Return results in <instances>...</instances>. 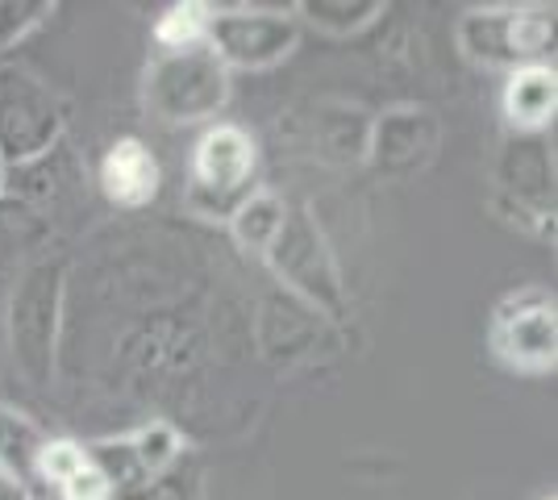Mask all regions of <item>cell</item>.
<instances>
[{
  "instance_id": "obj_26",
  "label": "cell",
  "mask_w": 558,
  "mask_h": 500,
  "mask_svg": "<svg viewBox=\"0 0 558 500\" xmlns=\"http://www.w3.org/2000/svg\"><path fill=\"white\" fill-rule=\"evenodd\" d=\"M546 500H555V497H546Z\"/></svg>"
},
{
  "instance_id": "obj_13",
  "label": "cell",
  "mask_w": 558,
  "mask_h": 500,
  "mask_svg": "<svg viewBox=\"0 0 558 500\" xmlns=\"http://www.w3.org/2000/svg\"><path fill=\"white\" fill-rule=\"evenodd\" d=\"M50 242V221L29 205L0 192V284H13L29 263L43 259Z\"/></svg>"
},
{
  "instance_id": "obj_25",
  "label": "cell",
  "mask_w": 558,
  "mask_h": 500,
  "mask_svg": "<svg viewBox=\"0 0 558 500\" xmlns=\"http://www.w3.org/2000/svg\"><path fill=\"white\" fill-rule=\"evenodd\" d=\"M0 192H4V163H0Z\"/></svg>"
},
{
  "instance_id": "obj_5",
  "label": "cell",
  "mask_w": 558,
  "mask_h": 500,
  "mask_svg": "<svg viewBox=\"0 0 558 500\" xmlns=\"http://www.w3.org/2000/svg\"><path fill=\"white\" fill-rule=\"evenodd\" d=\"M488 346L509 371L550 376L558 363L555 292H546V288H517V292H509L492 313Z\"/></svg>"
},
{
  "instance_id": "obj_3",
  "label": "cell",
  "mask_w": 558,
  "mask_h": 500,
  "mask_svg": "<svg viewBox=\"0 0 558 500\" xmlns=\"http://www.w3.org/2000/svg\"><path fill=\"white\" fill-rule=\"evenodd\" d=\"M63 313V259L43 255L13 280L9 301V346L13 363L29 383H50L54 376V342Z\"/></svg>"
},
{
  "instance_id": "obj_15",
  "label": "cell",
  "mask_w": 558,
  "mask_h": 500,
  "mask_svg": "<svg viewBox=\"0 0 558 500\" xmlns=\"http://www.w3.org/2000/svg\"><path fill=\"white\" fill-rule=\"evenodd\" d=\"M230 225L233 242L242 246V251H251V255H267L276 239L283 234V225H288V205L279 200L276 192L258 188L238 214L226 221Z\"/></svg>"
},
{
  "instance_id": "obj_7",
  "label": "cell",
  "mask_w": 558,
  "mask_h": 500,
  "mask_svg": "<svg viewBox=\"0 0 558 500\" xmlns=\"http://www.w3.org/2000/svg\"><path fill=\"white\" fill-rule=\"evenodd\" d=\"M63 143V109L38 75L0 68V163L22 167Z\"/></svg>"
},
{
  "instance_id": "obj_10",
  "label": "cell",
  "mask_w": 558,
  "mask_h": 500,
  "mask_svg": "<svg viewBox=\"0 0 558 500\" xmlns=\"http://www.w3.org/2000/svg\"><path fill=\"white\" fill-rule=\"evenodd\" d=\"M500 188L530 205L534 217H555V163L542 146V134H509L500 150Z\"/></svg>"
},
{
  "instance_id": "obj_2",
  "label": "cell",
  "mask_w": 558,
  "mask_h": 500,
  "mask_svg": "<svg viewBox=\"0 0 558 500\" xmlns=\"http://www.w3.org/2000/svg\"><path fill=\"white\" fill-rule=\"evenodd\" d=\"M258 143L233 121H213L192 146L187 209L205 221H230L258 192Z\"/></svg>"
},
{
  "instance_id": "obj_6",
  "label": "cell",
  "mask_w": 558,
  "mask_h": 500,
  "mask_svg": "<svg viewBox=\"0 0 558 500\" xmlns=\"http://www.w3.org/2000/svg\"><path fill=\"white\" fill-rule=\"evenodd\" d=\"M296 38H301V25L288 9H255V4L213 9L209 4L205 42L230 72L276 68L279 59L296 50Z\"/></svg>"
},
{
  "instance_id": "obj_8",
  "label": "cell",
  "mask_w": 558,
  "mask_h": 500,
  "mask_svg": "<svg viewBox=\"0 0 558 500\" xmlns=\"http://www.w3.org/2000/svg\"><path fill=\"white\" fill-rule=\"evenodd\" d=\"M267 259L288 284L304 292L313 305L338 313L342 309V284H338V267L329 259L326 242L317 234V225L308 221V214H288V225L276 239V246L267 251Z\"/></svg>"
},
{
  "instance_id": "obj_23",
  "label": "cell",
  "mask_w": 558,
  "mask_h": 500,
  "mask_svg": "<svg viewBox=\"0 0 558 500\" xmlns=\"http://www.w3.org/2000/svg\"><path fill=\"white\" fill-rule=\"evenodd\" d=\"M54 497L59 500H113V488H109V479L100 476V467H96L93 454H88V467H80Z\"/></svg>"
},
{
  "instance_id": "obj_11",
  "label": "cell",
  "mask_w": 558,
  "mask_h": 500,
  "mask_svg": "<svg viewBox=\"0 0 558 500\" xmlns=\"http://www.w3.org/2000/svg\"><path fill=\"white\" fill-rule=\"evenodd\" d=\"M75 188H80V167H75V155L68 150V143H59L54 150L29 159L22 167H4V196L29 205L47 221L50 209H59Z\"/></svg>"
},
{
  "instance_id": "obj_16",
  "label": "cell",
  "mask_w": 558,
  "mask_h": 500,
  "mask_svg": "<svg viewBox=\"0 0 558 500\" xmlns=\"http://www.w3.org/2000/svg\"><path fill=\"white\" fill-rule=\"evenodd\" d=\"M421 134L429 138L434 134V121L429 113H388V118L375 125V163L379 167H409L417 159V150H429L434 143H421Z\"/></svg>"
},
{
  "instance_id": "obj_17",
  "label": "cell",
  "mask_w": 558,
  "mask_h": 500,
  "mask_svg": "<svg viewBox=\"0 0 558 500\" xmlns=\"http://www.w3.org/2000/svg\"><path fill=\"white\" fill-rule=\"evenodd\" d=\"M125 442H130V451H134V459H138V467L146 479L171 472V467L187 454L184 438H180V429L171 426V422H150V426L134 429Z\"/></svg>"
},
{
  "instance_id": "obj_19",
  "label": "cell",
  "mask_w": 558,
  "mask_h": 500,
  "mask_svg": "<svg viewBox=\"0 0 558 500\" xmlns=\"http://www.w3.org/2000/svg\"><path fill=\"white\" fill-rule=\"evenodd\" d=\"M205 29H209V4L187 0V4H171L163 17L155 22V42H159V50L201 47Z\"/></svg>"
},
{
  "instance_id": "obj_4",
  "label": "cell",
  "mask_w": 558,
  "mask_h": 500,
  "mask_svg": "<svg viewBox=\"0 0 558 500\" xmlns=\"http://www.w3.org/2000/svg\"><path fill=\"white\" fill-rule=\"evenodd\" d=\"M459 47L484 68H534L550 63L555 50V9L546 4H500L471 9L459 22Z\"/></svg>"
},
{
  "instance_id": "obj_21",
  "label": "cell",
  "mask_w": 558,
  "mask_h": 500,
  "mask_svg": "<svg viewBox=\"0 0 558 500\" xmlns=\"http://www.w3.org/2000/svg\"><path fill=\"white\" fill-rule=\"evenodd\" d=\"M80 467H88V447L84 442H75V438H47L43 451H38L34 476H38V484H47L50 492H59Z\"/></svg>"
},
{
  "instance_id": "obj_9",
  "label": "cell",
  "mask_w": 558,
  "mask_h": 500,
  "mask_svg": "<svg viewBox=\"0 0 558 500\" xmlns=\"http://www.w3.org/2000/svg\"><path fill=\"white\" fill-rule=\"evenodd\" d=\"M96 184L109 196V205L117 209H142L159 196L163 184V167L150 155V146L142 138H117L105 159L96 167Z\"/></svg>"
},
{
  "instance_id": "obj_24",
  "label": "cell",
  "mask_w": 558,
  "mask_h": 500,
  "mask_svg": "<svg viewBox=\"0 0 558 500\" xmlns=\"http://www.w3.org/2000/svg\"><path fill=\"white\" fill-rule=\"evenodd\" d=\"M0 500H38V497H34L25 484H17L13 476H4V472H0Z\"/></svg>"
},
{
  "instance_id": "obj_18",
  "label": "cell",
  "mask_w": 558,
  "mask_h": 500,
  "mask_svg": "<svg viewBox=\"0 0 558 500\" xmlns=\"http://www.w3.org/2000/svg\"><path fill=\"white\" fill-rule=\"evenodd\" d=\"M296 13H304L308 25L347 38V34L367 29L384 13V4L379 0H304V4H296Z\"/></svg>"
},
{
  "instance_id": "obj_20",
  "label": "cell",
  "mask_w": 558,
  "mask_h": 500,
  "mask_svg": "<svg viewBox=\"0 0 558 500\" xmlns=\"http://www.w3.org/2000/svg\"><path fill=\"white\" fill-rule=\"evenodd\" d=\"M117 500H201V463L192 454H184L171 472L146 479L134 492H125Z\"/></svg>"
},
{
  "instance_id": "obj_12",
  "label": "cell",
  "mask_w": 558,
  "mask_h": 500,
  "mask_svg": "<svg viewBox=\"0 0 558 500\" xmlns=\"http://www.w3.org/2000/svg\"><path fill=\"white\" fill-rule=\"evenodd\" d=\"M500 109H505L509 134H546L558 113L555 63H534V68L509 72L505 93H500Z\"/></svg>"
},
{
  "instance_id": "obj_14",
  "label": "cell",
  "mask_w": 558,
  "mask_h": 500,
  "mask_svg": "<svg viewBox=\"0 0 558 500\" xmlns=\"http://www.w3.org/2000/svg\"><path fill=\"white\" fill-rule=\"evenodd\" d=\"M47 438L50 434L29 413L13 405H0V472L34 492V484H38L34 467H38V451H43Z\"/></svg>"
},
{
  "instance_id": "obj_1",
  "label": "cell",
  "mask_w": 558,
  "mask_h": 500,
  "mask_svg": "<svg viewBox=\"0 0 558 500\" xmlns=\"http://www.w3.org/2000/svg\"><path fill=\"white\" fill-rule=\"evenodd\" d=\"M146 113L163 125H213L230 105V68L209 42L184 50H159L142 80Z\"/></svg>"
},
{
  "instance_id": "obj_22",
  "label": "cell",
  "mask_w": 558,
  "mask_h": 500,
  "mask_svg": "<svg viewBox=\"0 0 558 500\" xmlns=\"http://www.w3.org/2000/svg\"><path fill=\"white\" fill-rule=\"evenodd\" d=\"M50 13H54V4L47 0H0V54L25 42Z\"/></svg>"
}]
</instances>
